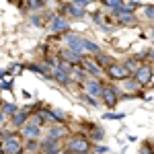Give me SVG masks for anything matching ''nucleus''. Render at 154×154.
<instances>
[{"instance_id": "obj_1", "label": "nucleus", "mask_w": 154, "mask_h": 154, "mask_svg": "<svg viewBox=\"0 0 154 154\" xmlns=\"http://www.w3.org/2000/svg\"><path fill=\"white\" fill-rule=\"evenodd\" d=\"M66 41H68V45H70L72 51H76V54H80L82 56V51H91V54H101V48L97 45L95 41H91V39H84L80 35H68L66 37Z\"/></svg>"}, {"instance_id": "obj_2", "label": "nucleus", "mask_w": 154, "mask_h": 154, "mask_svg": "<svg viewBox=\"0 0 154 154\" xmlns=\"http://www.w3.org/2000/svg\"><path fill=\"white\" fill-rule=\"evenodd\" d=\"M68 150L74 154H88L91 152V140L86 136H72L68 142Z\"/></svg>"}, {"instance_id": "obj_3", "label": "nucleus", "mask_w": 154, "mask_h": 154, "mask_svg": "<svg viewBox=\"0 0 154 154\" xmlns=\"http://www.w3.org/2000/svg\"><path fill=\"white\" fill-rule=\"evenodd\" d=\"M4 154H21L23 152V144H21V136L19 134H6L4 142H2Z\"/></svg>"}, {"instance_id": "obj_4", "label": "nucleus", "mask_w": 154, "mask_h": 154, "mask_svg": "<svg viewBox=\"0 0 154 154\" xmlns=\"http://www.w3.org/2000/svg\"><path fill=\"white\" fill-rule=\"evenodd\" d=\"M101 99H103V103L107 107H115L119 101V91L115 86H103V91H101Z\"/></svg>"}, {"instance_id": "obj_5", "label": "nucleus", "mask_w": 154, "mask_h": 154, "mask_svg": "<svg viewBox=\"0 0 154 154\" xmlns=\"http://www.w3.org/2000/svg\"><path fill=\"white\" fill-rule=\"evenodd\" d=\"M113 14H115V19L119 21V25H134V23H136V14H134L131 11H128L125 6L115 8V11H113Z\"/></svg>"}, {"instance_id": "obj_6", "label": "nucleus", "mask_w": 154, "mask_h": 154, "mask_svg": "<svg viewBox=\"0 0 154 154\" xmlns=\"http://www.w3.org/2000/svg\"><path fill=\"white\" fill-rule=\"evenodd\" d=\"M107 74H109V78H113V80H128V78H130V72L123 68V64H111V66L107 68Z\"/></svg>"}, {"instance_id": "obj_7", "label": "nucleus", "mask_w": 154, "mask_h": 154, "mask_svg": "<svg viewBox=\"0 0 154 154\" xmlns=\"http://www.w3.org/2000/svg\"><path fill=\"white\" fill-rule=\"evenodd\" d=\"M21 134H23L27 140H37L41 136V125H37L33 121H27L23 128H21Z\"/></svg>"}, {"instance_id": "obj_8", "label": "nucleus", "mask_w": 154, "mask_h": 154, "mask_svg": "<svg viewBox=\"0 0 154 154\" xmlns=\"http://www.w3.org/2000/svg\"><path fill=\"white\" fill-rule=\"evenodd\" d=\"M134 76H136V82L138 84H148L152 80L154 72H152L150 66H138V70L134 72Z\"/></svg>"}, {"instance_id": "obj_9", "label": "nucleus", "mask_w": 154, "mask_h": 154, "mask_svg": "<svg viewBox=\"0 0 154 154\" xmlns=\"http://www.w3.org/2000/svg\"><path fill=\"white\" fill-rule=\"evenodd\" d=\"M68 29H70V23H68L64 17H54L51 23H49V31H51V33H64V31H68Z\"/></svg>"}, {"instance_id": "obj_10", "label": "nucleus", "mask_w": 154, "mask_h": 154, "mask_svg": "<svg viewBox=\"0 0 154 154\" xmlns=\"http://www.w3.org/2000/svg\"><path fill=\"white\" fill-rule=\"evenodd\" d=\"M101 91H103V84L99 82V80H95V78L84 82V93L91 97V99L93 97H101Z\"/></svg>"}, {"instance_id": "obj_11", "label": "nucleus", "mask_w": 154, "mask_h": 154, "mask_svg": "<svg viewBox=\"0 0 154 154\" xmlns=\"http://www.w3.org/2000/svg\"><path fill=\"white\" fill-rule=\"evenodd\" d=\"M49 76H54V80H56V82H60L62 86H68V84L72 82V78H70V72L62 70V68H54Z\"/></svg>"}, {"instance_id": "obj_12", "label": "nucleus", "mask_w": 154, "mask_h": 154, "mask_svg": "<svg viewBox=\"0 0 154 154\" xmlns=\"http://www.w3.org/2000/svg\"><path fill=\"white\" fill-rule=\"evenodd\" d=\"M39 148H41L43 154H60L62 152V146H60L58 140H45V142L39 144Z\"/></svg>"}, {"instance_id": "obj_13", "label": "nucleus", "mask_w": 154, "mask_h": 154, "mask_svg": "<svg viewBox=\"0 0 154 154\" xmlns=\"http://www.w3.org/2000/svg\"><path fill=\"white\" fill-rule=\"evenodd\" d=\"M62 62H66V64H68V62H70V64H78V62H80V64H82L84 60H82V56L76 54V51H72V49H64V51H62Z\"/></svg>"}, {"instance_id": "obj_14", "label": "nucleus", "mask_w": 154, "mask_h": 154, "mask_svg": "<svg viewBox=\"0 0 154 154\" xmlns=\"http://www.w3.org/2000/svg\"><path fill=\"white\" fill-rule=\"evenodd\" d=\"M29 111H17L14 115H12V125L14 128H23L25 123H27V119H29Z\"/></svg>"}, {"instance_id": "obj_15", "label": "nucleus", "mask_w": 154, "mask_h": 154, "mask_svg": "<svg viewBox=\"0 0 154 154\" xmlns=\"http://www.w3.org/2000/svg\"><path fill=\"white\" fill-rule=\"evenodd\" d=\"M64 11L68 12L70 17H74V19H84V12L80 6H74V4H66V8Z\"/></svg>"}, {"instance_id": "obj_16", "label": "nucleus", "mask_w": 154, "mask_h": 154, "mask_svg": "<svg viewBox=\"0 0 154 154\" xmlns=\"http://www.w3.org/2000/svg\"><path fill=\"white\" fill-rule=\"evenodd\" d=\"M82 70L91 72V74H95V76H101V68L97 66L95 62H82Z\"/></svg>"}, {"instance_id": "obj_17", "label": "nucleus", "mask_w": 154, "mask_h": 154, "mask_svg": "<svg viewBox=\"0 0 154 154\" xmlns=\"http://www.w3.org/2000/svg\"><path fill=\"white\" fill-rule=\"evenodd\" d=\"M64 136V130L60 128V125H54V128H49L48 131V140H60Z\"/></svg>"}, {"instance_id": "obj_18", "label": "nucleus", "mask_w": 154, "mask_h": 154, "mask_svg": "<svg viewBox=\"0 0 154 154\" xmlns=\"http://www.w3.org/2000/svg\"><path fill=\"white\" fill-rule=\"evenodd\" d=\"M48 117L56 119V121H60V123H64V121H66V115H64L60 109H49V111H48Z\"/></svg>"}, {"instance_id": "obj_19", "label": "nucleus", "mask_w": 154, "mask_h": 154, "mask_svg": "<svg viewBox=\"0 0 154 154\" xmlns=\"http://www.w3.org/2000/svg\"><path fill=\"white\" fill-rule=\"evenodd\" d=\"M97 56H99V58H97V64H99L101 68H103V66H105V68H109L111 64H115V62L109 58V56H103V54H97Z\"/></svg>"}, {"instance_id": "obj_20", "label": "nucleus", "mask_w": 154, "mask_h": 154, "mask_svg": "<svg viewBox=\"0 0 154 154\" xmlns=\"http://www.w3.org/2000/svg\"><path fill=\"white\" fill-rule=\"evenodd\" d=\"M19 109H17V105L14 103H4L2 105V115H14Z\"/></svg>"}, {"instance_id": "obj_21", "label": "nucleus", "mask_w": 154, "mask_h": 154, "mask_svg": "<svg viewBox=\"0 0 154 154\" xmlns=\"http://www.w3.org/2000/svg\"><path fill=\"white\" fill-rule=\"evenodd\" d=\"M23 6H25V8H29V11H33V8H41V6H43V0H25Z\"/></svg>"}, {"instance_id": "obj_22", "label": "nucleus", "mask_w": 154, "mask_h": 154, "mask_svg": "<svg viewBox=\"0 0 154 154\" xmlns=\"http://www.w3.org/2000/svg\"><path fill=\"white\" fill-rule=\"evenodd\" d=\"M101 2H103L105 6H109V8H113V11L119 8V6H123V0H101Z\"/></svg>"}, {"instance_id": "obj_23", "label": "nucleus", "mask_w": 154, "mask_h": 154, "mask_svg": "<svg viewBox=\"0 0 154 154\" xmlns=\"http://www.w3.org/2000/svg\"><path fill=\"white\" fill-rule=\"evenodd\" d=\"M144 17H146L148 21H154V6H152V4L144 6Z\"/></svg>"}, {"instance_id": "obj_24", "label": "nucleus", "mask_w": 154, "mask_h": 154, "mask_svg": "<svg viewBox=\"0 0 154 154\" xmlns=\"http://www.w3.org/2000/svg\"><path fill=\"white\" fill-rule=\"evenodd\" d=\"M25 148H27L29 152H33V150H37V148H39V140H29Z\"/></svg>"}, {"instance_id": "obj_25", "label": "nucleus", "mask_w": 154, "mask_h": 154, "mask_svg": "<svg viewBox=\"0 0 154 154\" xmlns=\"http://www.w3.org/2000/svg\"><path fill=\"white\" fill-rule=\"evenodd\" d=\"M138 6H140V4H138V2H125V8H128V11H136V8H138Z\"/></svg>"}, {"instance_id": "obj_26", "label": "nucleus", "mask_w": 154, "mask_h": 154, "mask_svg": "<svg viewBox=\"0 0 154 154\" xmlns=\"http://www.w3.org/2000/svg\"><path fill=\"white\" fill-rule=\"evenodd\" d=\"M88 2H91V0H72V4H74V6H80V8H82L84 4H88Z\"/></svg>"}, {"instance_id": "obj_27", "label": "nucleus", "mask_w": 154, "mask_h": 154, "mask_svg": "<svg viewBox=\"0 0 154 154\" xmlns=\"http://www.w3.org/2000/svg\"><path fill=\"white\" fill-rule=\"evenodd\" d=\"M95 150H97L99 154H107V152H109V148H107V146H97Z\"/></svg>"}, {"instance_id": "obj_28", "label": "nucleus", "mask_w": 154, "mask_h": 154, "mask_svg": "<svg viewBox=\"0 0 154 154\" xmlns=\"http://www.w3.org/2000/svg\"><path fill=\"white\" fill-rule=\"evenodd\" d=\"M60 154H74V152H70V150L66 148V150H62V152H60Z\"/></svg>"}, {"instance_id": "obj_29", "label": "nucleus", "mask_w": 154, "mask_h": 154, "mask_svg": "<svg viewBox=\"0 0 154 154\" xmlns=\"http://www.w3.org/2000/svg\"><path fill=\"white\" fill-rule=\"evenodd\" d=\"M150 37H152V41H154V27H152V31H150Z\"/></svg>"}, {"instance_id": "obj_30", "label": "nucleus", "mask_w": 154, "mask_h": 154, "mask_svg": "<svg viewBox=\"0 0 154 154\" xmlns=\"http://www.w3.org/2000/svg\"><path fill=\"white\" fill-rule=\"evenodd\" d=\"M2 121H4V115H2V111H0V123H2Z\"/></svg>"}, {"instance_id": "obj_31", "label": "nucleus", "mask_w": 154, "mask_h": 154, "mask_svg": "<svg viewBox=\"0 0 154 154\" xmlns=\"http://www.w3.org/2000/svg\"><path fill=\"white\" fill-rule=\"evenodd\" d=\"M150 58H152V60H154V49H152V51H150Z\"/></svg>"}, {"instance_id": "obj_32", "label": "nucleus", "mask_w": 154, "mask_h": 154, "mask_svg": "<svg viewBox=\"0 0 154 154\" xmlns=\"http://www.w3.org/2000/svg\"><path fill=\"white\" fill-rule=\"evenodd\" d=\"M0 136H2V128H0Z\"/></svg>"}]
</instances>
